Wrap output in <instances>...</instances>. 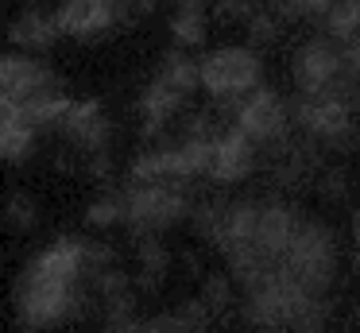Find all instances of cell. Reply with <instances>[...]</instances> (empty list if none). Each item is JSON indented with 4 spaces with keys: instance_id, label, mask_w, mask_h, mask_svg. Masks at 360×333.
<instances>
[{
    "instance_id": "6da1fadb",
    "label": "cell",
    "mask_w": 360,
    "mask_h": 333,
    "mask_svg": "<svg viewBox=\"0 0 360 333\" xmlns=\"http://www.w3.org/2000/svg\"><path fill=\"white\" fill-rule=\"evenodd\" d=\"M94 291L82 283H66V279H51L27 263L12 283V314L24 333H43L55 329L63 322H78L89 314Z\"/></svg>"
},
{
    "instance_id": "7a4b0ae2",
    "label": "cell",
    "mask_w": 360,
    "mask_h": 333,
    "mask_svg": "<svg viewBox=\"0 0 360 333\" xmlns=\"http://www.w3.org/2000/svg\"><path fill=\"white\" fill-rule=\"evenodd\" d=\"M279 268L287 271L290 279H298L310 294L326 299L333 279H337V268H341V244H337L333 225L302 217L295 237H290L287 256L279 260Z\"/></svg>"
},
{
    "instance_id": "3957f363",
    "label": "cell",
    "mask_w": 360,
    "mask_h": 333,
    "mask_svg": "<svg viewBox=\"0 0 360 333\" xmlns=\"http://www.w3.org/2000/svg\"><path fill=\"white\" fill-rule=\"evenodd\" d=\"M120 194H124V225L132 232V240L143 237V232H159L167 225H179L194 213V194H190L186 178L128 182Z\"/></svg>"
},
{
    "instance_id": "277c9868",
    "label": "cell",
    "mask_w": 360,
    "mask_h": 333,
    "mask_svg": "<svg viewBox=\"0 0 360 333\" xmlns=\"http://www.w3.org/2000/svg\"><path fill=\"white\" fill-rule=\"evenodd\" d=\"M198 62H202V89L213 101L248 97L252 89H259L264 58H259L256 46H217Z\"/></svg>"
},
{
    "instance_id": "5b68a950",
    "label": "cell",
    "mask_w": 360,
    "mask_h": 333,
    "mask_svg": "<svg viewBox=\"0 0 360 333\" xmlns=\"http://www.w3.org/2000/svg\"><path fill=\"white\" fill-rule=\"evenodd\" d=\"M345 70V46L337 39H329L326 31L321 35H310L295 54H290V82H295L298 93L306 97H318L329 85L341 77Z\"/></svg>"
},
{
    "instance_id": "8992f818",
    "label": "cell",
    "mask_w": 360,
    "mask_h": 333,
    "mask_svg": "<svg viewBox=\"0 0 360 333\" xmlns=\"http://www.w3.org/2000/svg\"><path fill=\"white\" fill-rule=\"evenodd\" d=\"M290 124L302 128L306 136L321 139L326 147L341 151L349 144V132H352V105L329 97V93H318V97L295 93V101H290Z\"/></svg>"
},
{
    "instance_id": "52a82bcc",
    "label": "cell",
    "mask_w": 360,
    "mask_h": 333,
    "mask_svg": "<svg viewBox=\"0 0 360 333\" xmlns=\"http://www.w3.org/2000/svg\"><path fill=\"white\" fill-rule=\"evenodd\" d=\"M236 128H244L259 147H271L275 139L290 136V101L271 85H259L244 97L236 113Z\"/></svg>"
},
{
    "instance_id": "ba28073f",
    "label": "cell",
    "mask_w": 360,
    "mask_h": 333,
    "mask_svg": "<svg viewBox=\"0 0 360 333\" xmlns=\"http://www.w3.org/2000/svg\"><path fill=\"white\" fill-rule=\"evenodd\" d=\"M259 155H264V147H259L256 139L248 136V132L236 128V124H225V128L217 132V155H213L210 178H213L217 186H236V182H244V178L256 175Z\"/></svg>"
},
{
    "instance_id": "9c48e42d",
    "label": "cell",
    "mask_w": 360,
    "mask_h": 333,
    "mask_svg": "<svg viewBox=\"0 0 360 333\" xmlns=\"http://www.w3.org/2000/svg\"><path fill=\"white\" fill-rule=\"evenodd\" d=\"M63 139L74 147L78 155H97V151H109V136H112V120L105 116L101 101L86 97V101H74L70 113L63 116L58 124Z\"/></svg>"
},
{
    "instance_id": "30bf717a",
    "label": "cell",
    "mask_w": 360,
    "mask_h": 333,
    "mask_svg": "<svg viewBox=\"0 0 360 333\" xmlns=\"http://www.w3.org/2000/svg\"><path fill=\"white\" fill-rule=\"evenodd\" d=\"M55 23L63 35L94 43L117 27V12H112V0H63L55 8Z\"/></svg>"
},
{
    "instance_id": "8fae6325",
    "label": "cell",
    "mask_w": 360,
    "mask_h": 333,
    "mask_svg": "<svg viewBox=\"0 0 360 333\" xmlns=\"http://www.w3.org/2000/svg\"><path fill=\"white\" fill-rule=\"evenodd\" d=\"M298 221H302V213L295 206H287L283 198H267L259 206V221H256V248L267 260L279 263L290 248V237H295Z\"/></svg>"
},
{
    "instance_id": "7c38bea8",
    "label": "cell",
    "mask_w": 360,
    "mask_h": 333,
    "mask_svg": "<svg viewBox=\"0 0 360 333\" xmlns=\"http://www.w3.org/2000/svg\"><path fill=\"white\" fill-rule=\"evenodd\" d=\"M186 93H179L174 85H167L163 77H151V85L140 93L136 113H140V136L143 139H159L167 132V124L186 108Z\"/></svg>"
},
{
    "instance_id": "4fadbf2b",
    "label": "cell",
    "mask_w": 360,
    "mask_h": 333,
    "mask_svg": "<svg viewBox=\"0 0 360 333\" xmlns=\"http://www.w3.org/2000/svg\"><path fill=\"white\" fill-rule=\"evenodd\" d=\"M63 39L55 23V12H43V8L27 4L16 20L8 23V43L20 46V51H51V46Z\"/></svg>"
},
{
    "instance_id": "5bb4252c",
    "label": "cell",
    "mask_w": 360,
    "mask_h": 333,
    "mask_svg": "<svg viewBox=\"0 0 360 333\" xmlns=\"http://www.w3.org/2000/svg\"><path fill=\"white\" fill-rule=\"evenodd\" d=\"M136 260H140L136 291L155 294L159 287L167 283V271H171V248L163 244L159 232H143V237H136Z\"/></svg>"
},
{
    "instance_id": "9a60e30c",
    "label": "cell",
    "mask_w": 360,
    "mask_h": 333,
    "mask_svg": "<svg viewBox=\"0 0 360 333\" xmlns=\"http://www.w3.org/2000/svg\"><path fill=\"white\" fill-rule=\"evenodd\" d=\"M171 39L190 51V46H202L205 35H210V8L205 0H174V15H171Z\"/></svg>"
},
{
    "instance_id": "2e32d148",
    "label": "cell",
    "mask_w": 360,
    "mask_h": 333,
    "mask_svg": "<svg viewBox=\"0 0 360 333\" xmlns=\"http://www.w3.org/2000/svg\"><path fill=\"white\" fill-rule=\"evenodd\" d=\"M259 198H240V201H229V213H225V229H221L217 240V252H229L236 244H256V221H259Z\"/></svg>"
},
{
    "instance_id": "e0dca14e",
    "label": "cell",
    "mask_w": 360,
    "mask_h": 333,
    "mask_svg": "<svg viewBox=\"0 0 360 333\" xmlns=\"http://www.w3.org/2000/svg\"><path fill=\"white\" fill-rule=\"evenodd\" d=\"M155 77H163L167 85H174L179 93H198L202 89V62L198 58H190L186 51H167L163 58H159V70H155Z\"/></svg>"
},
{
    "instance_id": "ac0fdd59",
    "label": "cell",
    "mask_w": 360,
    "mask_h": 333,
    "mask_svg": "<svg viewBox=\"0 0 360 333\" xmlns=\"http://www.w3.org/2000/svg\"><path fill=\"white\" fill-rule=\"evenodd\" d=\"M0 221H4L8 232H32L39 225V201L27 190H8L4 206H0Z\"/></svg>"
},
{
    "instance_id": "d6986e66",
    "label": "cell",
    "mask_w": 360,
    "mask_h": 333,
    "mask_svg": "<svg viewBox=\"0 0 360 333\" xmlns=\"http://www.w3.org/2000/svg\"><path fill=\"white\" fill-rule=\"evenodd\" d=\"M321 31L337 43H352L360 35V0H333V8L321 20Z\"/></svg>"
},
{
    "instance_id": "ffe728a7",
    "label": "cell",
    "mask_w": 360,
    "mask_h": 333,
    "mask_svg": "<svg viewBox=\"0 0 360 333\" xmlns=\"http://www.w3.org/2000/svg\"><path fill=\"white\" fill-rule=\"evenodd\" d=\"M225 213H229V198H205L194 206L190 213V225H194L198 237H205L210 244L221 240V229H225Z\"/></svg>"
},
{
    "instance_id": "44dd1931",
    "label": "cell",
    "mask_w": 360,
    "mask_h": 333,
    "mask_svg": "<svg viewBox=\"0 0 360 333\" xmlns=\"http://www.w3.org/2000/svg\"><path fill=\"white\" fill-rule=\"evenodd\" d=\"M35 132L39 128H32V124H8V128L0 132V159L4 163H24V159H32V151H35Z\"/></svg>"
},
{
    "instance_id": "7402d4cb",
    "label": "cell",
    "mask_w": 360,
    "mask_h": 333,
    "mask_svg": "<svg viewBox=\"0 0 360 333\" xmlns=\"http://www.w3.org/2000/svg\"><path fill=\"white\" fill-rule=\"evenodd\" d=\"M86 225L89 229H112V225H124V194L105 190L101 198H94L89 209H86Z\"/></svg>"
},
{
    "instance_id": "603a6c76",
    "label": "cell",
    "mask_w": 360,
    "mask_h": 333,
    "mask_svg": "<svg viewBox=\"0 0 360 333\" xmlns=\"http://www.w3.org/2000/svg\"><path fill=\"white\" fill-rule=\"evenodd\" d=\"M244 31H248V46L264 51V46H271V43H279V39H283V15L256 8V12H252V20L244 23Z\"/></svg>"
},
{
    "instance_id": "cb8c5ba5",
    "label": "cell",
    "mask_w": 360,
    "mask_h": 333,
    "mask_svg": "<svg viewBox=\"0 0 360 333\" xmlns=\"http://www.w3.org/2000/svg\"><path fill=\"white\" fill-rule=\"evenodd\" d=\"M105 322H109V333H120L136 322V291H120L112 299H105Z\"/></svg>"
},
{
    "instance_id": "d4e9b609",
    "label": "cell",
    "mask_w": 360,
    "mask_h": 333,
    "mask_svg": "<svg viewBox=\"0 0 360 333\" xmlns=\"http://www.w3.org/2000/svg\"><path fill=\"white\" fill-rule=\"evenodd\" d=\"M333 8V0H275V12L287 20H326V12Z\"/></svg>"
},
{
    "instance_id": "484cf974",
    "label": "cell",
    "mask_w": 360,
    "mask_h": 333,
    "mask_svg": "<svg viewBox=\"0 0 360 333\" xmlns=\"http://www.w3.org/2000/svg\"><path fill=\"white\" fill-rule=\"evenodd\" d=\"M202 299H205V306L213 310L217 318H225L229 314V306H233V283H229V275H210L202 283Z\"/></svg>"
},
{
    "instance_id": "4316f807",
    "label": "cell",
    "mask_w": 360,
    "mask_h": 333,
    "mask_svg": "<svg viewBox=\"0 0 360 333\" xmlns=\"http://www.w3.org/2000/svg\"><path fill=\"white\" fill-rule=\"evenodd\" d=\"M174 314H179V322H182V329H186V333H210V322L217 318L210 306H205L202 294H198V299H186Z\"/></svg>"
},
{
    "instance_id": "83f0119b",
    "label": "cell",
    "mask_w": 360,
    "mask_h": 333,
    "mask_svg": "<svg viewBox=\"0 0 360 333\" xmlns=\"http://www.w3.org/2000/svg\"><path fill=\"white\" fill-rule=\"evenodd\" d=\"M89 291L97 294V299H112V294H120V291H128L132 287V279L124 275L120 268H101V271H89Z\"/></svg>"
},
{
    "instance_id": "f1b7e54d",
    "label": "cell",
    "mask_w": 360,
    "mask_h": 333,
    "mask_svg": "<svg viewBox=\"0 0 360 333\" xmlns=\"http://www.w3.org/2000/svg\"><path fill=\"white\" fill-rule=\"evenodd\" d=\"M82 256H86V275L101 268H117V248L101 237H82Z\"/></svg>"
},
{
    "instance_id": "f546056e",
    "label": "cell",
    "mask_w": 360,
    "mask_h": 333,
    "mask_svg": "<svg viewBox=\"0 0 360 333\" xmlns=\"http://www.w3.org/2000/svg\"><path fill=\"white\" fill-rule=\"evenodd\" d=\"M314 186H318V194L326 201H345L349 198V175H345V167H321L318 178H314Z\"/></svg>"
},
{
    "instance_id": "4dcf8cb0",
    "label": "cell",
    "mask_w": 360,
    "mask_h": 333,
    "mask_svg": "<svg viewBox=\"0 0 360 333\" xmlns=\"http://www.w3.org/2000/svg\"><path fill=\"white\" fill-rule=\"evenodd\" d=\"M159 8V0H112V12H117V27H136L143 23L151 12Z\"/></svg>"
},
{
    "instance_id": "1f68e13d",
    "label": "cell",
    "mask_w": 360,
    "mask_h": 333,
    "mask_svg": "<svg viewBox=\"0 0 360 333\" xmlns=\"http://www.w3.org/2000/svg\"><path fill=\"white\" fill-rule=\"evenodd\" d=\"M256 4L252 0H213L210 8V20L213 23H248Z\"/></svg>"
},
{
    "instance_id": "d6a6232c",
    "label": "cell",
    "mask_w": 360,
    "mask_h": 333,
    "mask_svg": "<svg viewBox=\"0 0 360 333\" xmlns=\"http://www.w3.org/2000/svg\"><path fill=\"white\" fill-rule=\"evenodd\" d=\"M82 170H86L94 182H109V178H112V159H109V151L82 155Z\"/></svg>"
},
{
    "instance_id": "836d02e7",
    "label": "cell",
    "mask_w": 360,
    "mask_h": 333,
    "mask_svg": "<svg viewBox=\"0 0 360 333\" xmlns=\"http://www.w3.org/2000/svg\"><path fill=\"white\" fill-rule=\"evenodd\" d=\"M341 46H345V70L360 82V35L352 39V43H341Z\"/></svg>"
},
{
    "instance_id": "e575fe53",
    "label": "cell",
    "mask_w": 360,
    "mask_h": 333,
    "mask_svg": "<svg viewBox=\"0 0 360 333\" xmlns=\"http://www.w3.org/2000/svg\"><path fill=\"white\" fill-rule=\"evenodd\" d=\"M182 260H186V275H190V279H194L198 271H202V263H198V256H190V252H186Z\"/></svg>"
},
{
    "instance_id": "d590c367",
    "label": "cell",
    "mask_w": 360,
    "mask_h": 333,
    "mask_svg": "<svg viewBox=\"0 0 360 333\" xmlns=\"http://www.w3.org/2000/svg\"><path fill=\"white\" fill-rule=\"evenodd\" d=\"M0 12H4V0H0Z\"/></svg>"
}]
</instances>
